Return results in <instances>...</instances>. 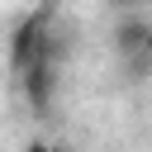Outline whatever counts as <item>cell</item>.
<instances>
[{
  "instance_id": "obj_1",
  "label": "cell",
  "mask_w": 152,
  "mask_h": 152,
  "mask_svg": "<svg viewBox=\"0 0 152 152\" xmlns=\"http://www.w3.org/2000/svg\"><path fill=\"white\" fill-rule=\"evenodd\" d=\"M52 90H57L52 62H33V66L24 71V95H28V104H33L38 114H48V109H52Z\"/></svg>"
},
{
  "instance_id": "obj_2",
  "label": "cell",
  "mask_w": 152,
  "mask_h": 152,
  "mask_svg": "<svg viewBox=\"0 0 152 152\" xmlns=\"http://www.w3.org/2000/svg\"><path fill=\"white\" fill-rule=\"evenodd\" d=\"M142 43H147V19H124L119 24V48L124 52H142Z\"/></svg>"
},
{
  "instance_id": "obj_3",
  "label": "cell",
  "mask_w": 152,
  "mask_h": 152,
  "mask_svg": "<svg viewBox=\"0 0 152 152\" xmlns=\"http://www.w3.org/2000/svg\"><path fill=\"white\" fill-rule=\"evenodd\" d=\"M24 152H52V147H48V142H28Z\"/></svg>"
},
{
  "instance_id": "obj_4",
  "label": "cell",
  "mask_w": 152,
  "mask_h": 152,
  "mask_svg": "<svg viewBox=\"0 0 152 152\" xmlns=\"http://www.w3.org/2000/svg\"><path fill=\"white\" fill-rule=\"evenodd\" d=\"M142 52H147V57H152V24H147V43H142Z\"/></svg>"
}]
</instances>
